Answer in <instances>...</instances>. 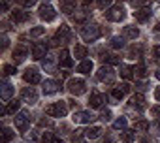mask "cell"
Segmentation results:
<instances>
[{"label": "cell", "instance_id": "cell-13", "mask_svg": "<svg viewBox=\"0 0 160 143\" xmlns=\"http://www.w3.org/2000/svg\"><path fill=\"white\" fill-rule=\"evenodd\" d=\"M108 100V96L106 94H102V92H92V96H91V100H89V104H91V107H102V104Z\"/></svg>", "mask_w": 160, "mask_h": 143}, {"label": "cell", "instance_id": "cell-23", "mask_svg": "<svg viewBox=\"0 0 160 143\" xmlns=\"http://www.w3.org/2000/svg\"><path fill=\"white\" fill-rule=\"evenodd\" d=\"M100 134H102L100 126H92V128L85 130V137H89V139H96V137H100Z\"/></svg>", "mask_w": 160, "mask_h": 143}, {"label": "cell", "instance_id": "cell-50", "mask_svg": "<svg viewBox=\"0 0 160 143\" xmlns=\"http://www.w3.org/2000/svg\"><path fill=\"white\" fill-rule=\"evenodd\" d=\"M25 139H27V141H36V136H34V134H27Z\"/></svg>", "mask_w": 160, "mask_h": 143}, {"label": "cell", "instance_id": "cell-55", "mask_svg": "<svg viewBox=\"0 0 160 143\" xmlns=\"http://www.w3.org/2000/svg\"><path fill=\"white\" fill-rule=\"evenodd\" d=\"M79 2H81V4H85V6H87V4H91V2H92V0H79Z\"/></svg>", "mask_w": 160, "mask_h": 143}, {"label": "cell", "instance_id": "cell-33", "mask_svg": "<svg viewBox=\"0 0 160 143\" xmlns=\"http://www.w3.org/2000/svg\"><path fill=\"white\" fill-rule=\"evenodd\" d=\"M128 57L130 58H139L141 57V45H134V47H130V51H128Z\"/></svg>", "mask_w": 160, "mask_h": 143}, {"label": "cell", "instance_id": "cell-39", "mask_svg": "<svg viewBox=\"0 0 160 143\" xmlns=\"http://www.w3.org/2000/svg\"><path fill=\"white\" fill-rule=\"evenodd\" d=\"M124 94H126V92H124L121 87H115V89H113V98H115V100H122Z\"/></svg>", "mask_w": 160, "mask_h": 143}, {"label": "cell", "instance_id": "cell-28", "mask_svg": "<svg viewBox=\"0 0 160 143\" xmlns=\"http://www.w3.org/2000/svg\"><path fill=\"white\" fill-rule=\"evenodd\" d=\"M60 64L62 66H66V68H70L73 62H72V58H70V53L66 51V49H62V53H60Z\"/></svg>", "mask_w": 160, "mask_h": 143}, {"label": "cell", "instance_id": "cell-41", "mask_svg": "<svg viewBox=\"0 0 160 143\" xmlns=\"http://www.w3.org/2000/svg\"><path fill=\"white\" fill-rule=\"evenodd\" d=\"M4 74H6V76H13V74H15V68L10 66V64H6V66H4Z\"/></svg>", "mask_w": 160, "mask_h": 143}, {"label": "cell", "instance_id": "cell-14", "mask_svg": "<svg viewBox=\"0 0 160 143\" xmlns=\"http://www.w3.org/2000/svg\"><path fill=\"white\" fill-rule=\"evenodd\" d=\"M28 12H23V10H13L12 12V21H15V23H25V21H28Z\"/></svg>", "mask_w": 160, "mask_h": 143}, {"label": "cell", "instance_id": "cell-34", "mask_svg": "<svg viewBox=\"0 0 160 143\" xmlns=\"http://www.w3.org/2000/svg\"><path fill=\"white\" fill-rule=\"evenodd\" d=\"M126 124H128V122H126V119H124V117H121V119H117V121L113 122V128H115V130H126Z\"/></svg>", "mask_w": 160, "mask_h": 143}, {"label": "cell", "instance_id": "cell-8", "mask_svg": "<svg viewBox=\"0 0 160 143\" xmlns=\"http://www.w3.org/2000/svg\"><path fill=\"white\" fill-rule=\"evenodd\" d=\"M25 81L27 83H30V85H38L40 81H42V76H40V72L38 70H34V68H28L27 72H25Z\"/></svg>", "mask_w": 160, "mask_h": 143}, {"label": "cell", "instance_id": "cell-47", "mask_svg": "<svg viewBox=\"0 0 160 143\" xmlns=\"http://www.w3.org/2000/svg\"><path fill=\"white\" fill-rule=\"evenodd\" d=\"M151 111H152V115H154V117H160V106H154Z\"/></svg>", "mask_w": 160, "mask_h": 143}, {"label": "cell", "instance_id": "cell-56", "mask_svg": "<svg viewBox=\"0 0 160 143\" xmlns=\"http://www.w3.org/2000/svg\"><path fill=\"white\" fill-rule=\"evenodd\" d=\"M156 32H160V23H158V25H156Z\"/></svg>", "mask_w": 160, "mask_h": 143}, {"label": "cell", "instance_id": "cell-2", "mask_svg": "<svg viewBox=\"0 0 160 143\" xmlns=\"http://www.w3.org/2000/svg\"><path fill=\"white\" fill-rule=\"evenodd\" d=\"M100 34H102V30H100L98 25H85L81 28V36H83L85 42H94V40L100 38Z\"/></svg>", "mask_w": 160, "mask_h": 143}, {"label": "cell", "instance_id": "cell-7", "mask_svg": "<svg viewBox=\"0 0 160 143\" xmlns=\"http://www.w3.org/2000/svg\"><path fill=\"white\" fill-rule=\"evenodd\" d=\"M40 17L43 19V21H55V17H57V12H55V8L53 6H49V4H43L42 8H40Z\"/></svg>", "mask_w": 160, "mask_h": 143}, {"label": "cell", "instance_id": "cell-24", "mask_svg": "<svg viewBox=\"0 0 160 143\" xmlns=\"http://www.w3.org/2000/svg\"><path fill=\"white\" fill-rule=\"evenodd\" d=\"M19 107H21V102H17V100H15V102H12L8 107H4V111H2V113H4V115H15V113L19 111Z\"/></svg>", "mask_w": 160, "mask_h": 143}, {"label": "cell", "instance_id": "cell-45", "mask_svg": "<svg viewBox=\"0 0 160 143\" xmlns=\"http://www.w3.org/2000/svg\"><path fill=\"white\" fill-rule=\"evenodd\" d=\"M152 55H154V58H158V60H160V45H156V47L152 49Z\"/></svg>", "mask_w": 160, "mask_h": 143}, {"label": "cell", "instance_id": "cell-31", "mask_svg": "<svg viewBox=\"0 0 160 143\" xmlns=\"http://www.w3.org/2000/svg\"><path fill=\"white\" fill-rule=\"evenodd\" d=\"M132 72H134V68H130V66H126V64L121 66V76H122L124 79H132V77H134Z\"/></svg>", "mask_w": 160, "mask_h": 143}, {"label": "cell", "instance_id": "cell-26", "mask_svg": "<svg viewBox=\"0 0 160 143\" xmlns=\"http://www.w3.org/2000/svg\"><path fill=\"white\" fill-rule=\"evenodd\" d=\"M73 55H75V58H79V60H85V57H87V47H85V45H75Z\"/></svg>", "mask_w": 160, "mask_h": 143}, {"label": "cell", "instance_id": "cell-29", "mask_svg": "<svg viewBox=\"0 0 160 143\" xmlns=\"http://www.w3.org/2000/svg\"><path fill=\"white\" fill-rule=\"evenodd\" d=\"M42 64H43V68H45V70H53V68H55V64H57V58H55V57H51V55H47V57L42 60Z\"/></svg>", "mask_w": 160, "mask_h": 143}, {"label": "cell", "instance_id": "cell-53", "mask_svg": "<svg viewBox=\"0 0 160 143\" xmlns=\"http://www.w3.org/2000/svg\"><path fill=\"white\" fill-rule=\"evenodd\" d=\"M73 143H87V141L81 139V137H73Z\"/></svg>", "mask_w": 160, "mask_h": 143}, {"label": "cell", "instance_id": "cell-12", "mask_svg": "<svg viewBox=\"0 0 160 143\" xmlns=\"http://www.w3.org/2000/svg\"><path fill=\"white\" fill-rule=\"evenodd\" d=\"M58 91H60V83H58V81L47 79V81L43 83V94H55V92H58Z\"/></svg>", "mask_w": 160, "mask_h": 143}, {"label": "cell", "instance_id": "cell-1", "mask_svg": "<svg viewBox=\"0 0 160 143\" xmlns=\"http://www.w3.org/2000/svg\"><path fill=\"white\" fill-rule=\"evenodd\" d=\"M45 113L49 117H66L68 106H66V102H55V104H49L45 107Z\"/></svg>", "mask_w": 160, "mask_h": 143}, {"label": "cell", "instance_id": "cell-5", "mask_svg": "<svg viewBox=\"0 0 160 143\" xmlns=\"http://www.w3.org/2000/svg\"><path fill=\"white\" fill-rule=\"evenodd\" d=\"M68 91H70L72 94L79 96V94H83V92L87 91V85H85L83 79H70V83H68Z\"/></svg>", "mask_w": 160, "mask_h": 143}, {"label": "cell", "instance_id": "cell-3", "mask_svg": "<svg viewBox=\"0 0 160 143\" xmlns=\"http://www.w3.org/2000/svg\"><path fill=\"white\" fill-rule=\"evenodd\" d=\"M96 77H98L100 81H104V83H113V81H115V72H113L111 66H102V68L98 70Z\"/></svg>", "mask_w": 160, "mask_h": 143}, {"label": "cell", "instance_id": "cell-36", "mask_svg": "<svg viewBox=\"0 0 160 143\" xmlns=\"http://www.w3.org/2000/svg\"><path fill=\"white\" fill-rule=\"evenodd\" d=\"M13 136H15V134H13L10 128H4V130H2V143H10V139H12Z\"/></svg>", "mask_w": 160, "mask_h": 143}, {"label": "cell", "instance_id": "cell-49", "mask_svg": "<svg viewBox=\"0 0 160 143\" xmlns=\"http://www.w3.org/2000/svg\"><path fill=\"white\" fill-rule=\"evenodd\" d=\"M8 43H10V42H8V38H6V36H2V49H6V47H8Z\"/></svg>", "mask_w": 160, "mask_h": 143}, {"label": "cell", "instance_id": "cell-27", "mask_svg": "<svg viewBox=\"0 0 160 143\" xmlns=\"http://www.w3.org/2000/svg\"><path fill=\"white\" fill-rule=\"evenodd\" d=\"M43 143H62L58 136H55L53 132H43Z\"/></svg>", "mask_w": 160, "mask_h": 143}, {"label": "cell", "instance_id": "cell-46", "mask_svg": "<svg viewBox=\"0 0 160 143\" xmlns=\"http://www.w3.org/2000/svg\"><path fill=\"white\" fill-rule=\"evenodd\" d=\"M21 4H23V6H34L36 0H21Z\"/></svg>", "mask_w": 160, "mask_h": 143}, {"label": "cell", "instance_id": "cell-17", "mask_svg": "<svg viewBox=\"0 0 160 143\" xmlns=\"http://www.w3.org/2000/svg\"><path fill=\"white\" fill-rule=\"evenodd\" d=\"M134 17H136V21L145 23V21H149V17H151V10H147V8L138 10V12H134Z\"/></svg>", "mask_w": 160, "mask_h": 143}, {"label": "cell", "instance_id": "cell-52", "mask_svg": "<svg viewBox=\"0 0 160 143\" xmlns=\"http://www.w3.org/2000/svg\"><path fill=\"white\" fill-rule=\"evenodd\" d=\"M154 98L160 100V87H156V91H154Z\"/></svg>", "mask_w": 160, "mask_h": 143}, {"label": "cell", "instance_id": "cell-43", "mask_svg": "<svg viewBox=\"0 0 160 143\" xmlns=\"http://www.w3.org/2000/svg\"><path fill=\"white\" fill-rule=\"evenodd\" d=\"M100 119H102V121H106V122H108V121H109V119H111V111H108V109H106V111H104V113H102V115H100Z\"/></svg>", "mask_w": 160, "mask_h": 143}, {"label": "cell", "instance_id": "cell-37", "mask_svg": "<svg viewBox=\"0 0 160 143\" xmlns=\"http://www.w3.org/2000/svg\"><path fill=\"white\" fill-rule=\"evenodd\" d=\"M111 45H113L115 49H121V47L124 45V38H121V36H115V38L111 40Z\"/></svg>", "mask_w": 160, "mask_h": 143}, {"label": "cell", "instance_id": "cell-32", "mask_svg": "<svg viewBox=\"0 0 160 143\" xmlns=\"http://www.w3.org/2000/svg\"><path fill=\"white\" fill-rule=\"evenodd\" d=\"M134 72H136V76H139V77H145V76H147V68H145L143 62H139V64L134 68Z\"/></svg>", "mask_w": 160, "mask_h": 143}, {"label": "cell", "instance_id": "cell-20", "mask_svg": "<svg viewBox=\"0 0 160 143\" xmlns=\"http://www.w3.org/2000/svg\"><path fill=\"white\" fill-rule=\"evenodd\" d=\"M0 94H2V100H10L12 94H13V87L10 83H2V87H0Z\"/></svg>", "mask_w": 160, "mask_h": 143}, {"label": "cell", "instance_id": "cell-40", "mask_svg": "<svg viewBox=\"0 0 160 143\" xmlns=\"http://www.w3.org/2000/svg\"><path fill=\"white\" fill-rule=\"evenodd\" d=\"M102 60H106V62H109V64H117L119 62V58L115 57V55H104V57H100Z\"/></svg>", "mask_w": 160, "mask_h": 143}, {"label": "cell", "instance_id": "cell-21", "mask_svg": "<svg viewBox=\"0 0 160 143\" xmlns=\"http://www.w3.org/2000/svg\"><path fill=\"white\" fill-rule=\"evenodd\" d=\"M89 17H91V12H87V10H81V12H75L73 13V21L75 23H85Z\"/></svg>", "mask_w": 160, "mask_h": 143}, {"label": "cell", "instance_id": "cell-19", "mask_svg": "<svg viewBox=\"0 0 160 143\" xmlns=\"http://www.w3.org/2000/svg\"><path fill=\"white\" fill-rule=\"evenodd\" d=\"M27 53H28V49H27V45H19L15 51H13V60H17V62H21V60H25V57H27Z\"/></svg>", "mask_w": 160, "mask_h": 143}, {"label": "cell", "instance_id": "cell-22", "mask_svg": "<svg viewBox=\"0 0 160 143\" xmlns=\"http://www.w3.org/2000/svg\"><path fill=\"white\" fill-rule=\"evenodd\" d=\"M130 102H132L134 107H138V109H145V98H143V94H134Z\"/></svg>", "mask_w": 160, "mask_h": 143}, {"label": "cell", "instance_id": "cell-15", "mask_svg": "<svg viewBox=\"0 0 160 143\" xmlns=\"http://www.w3.org/2000/svg\"><path fill=\"white\" fill-rule=\"evenodd\" d=\"M57 38H58L60 42H68V40L72 38V32H70V27H66V25H60V28L57 30Z\"/></svg>", "mask_w": 160, "mask_h": 143}, {"label": "cell", "instance_id": "cell-54", "mask_svg": "<svg viewBox=\"0 0 160 143\" xmlns=\"http://www.w3.org/2000/svg\"><path fill=\"white\" fill-rule=\"evenodd\" d=\"M154 77H156V79H160V68H158V70L154 72Z\"/></svg>", "mask_w": 160, "mask_h": 143}, {"label": "cell", "instance_id": "cell-30", "mask_svg": "<svg viewBox=\"0 0 160 143\" xmlns=\"http://www.w3.org/2000/svg\"><path fill=\"white\" fill-rule=\"evenodd\" d=\"M121 139H122L124 143L134 141V139H136V130H124V132L121 134Z\"/></svg>", "mask_w": 160, "mask_h": 143}, {"label": "cell", "instance_id": "cell-51", "mask_svg": "<svg viewBox=\"0 0 160 143\" xmlns=\"http://www.w3.org/2000/svg\"><path fill=\"white\" fill-rule=\"evenodd\" d=\"M121 89H122L124 92H128V91H130V85H128V83H122V85H121Z\"/></svg>", "mask_w": 160, "mask_h": 143}, {"label": "cell", "instance_id": "cell-38", "mask_svg": "<svg viewBox=\"0 0 160 143\" xmlns=\"http://www.w3.org/2000/svg\"><path fill=\"white\" fill-rule=\"evenodd\" d=\"M45 32V28L43 27H36V28H32L30 30V38H38V36H42Z\"/></svg>", "mask_w": 160, "mask_h": 143}, {"label": "cell", "instance_id": "cell-42", "mask_svg": "<svg viewBox=\"0 0 160 143\" xmlns=\"http://www.w3.org/2000/svg\"><path fill=\"white\" fill-rule=\"evenodd\" d=\"M109 4H111V0H98V8H102V10L108 8Z\"/></svg>", "mask_w": 160, "mask_h": 143}, {"label": "cell", "instance_id": "cell-18", "mask_svg": "<svg viewBox=\"0 0 160 143\" xmlns=\"http://www.w3.org/2000/svg\"><path fill=\"white\" fill-rule=\"evenodd\" d=\"M139 36V30L136 27H124L122 30V38H128V40H136Z\"/></svg>", "mask_w": 160, "mask_h": 143}, {"label": "cell", "instance_id": "cell-25", "mask_svg": "<svg viewBox=\"0 0 160 143\" xmlns=\"http://www.w3.org/2000/svg\"><path fill=\"white\" fill-rule=\"evenodd\" d=\"M92 70V60H81V64L77 66V72H81V74H91Z\"/></svg>", "mask_w": 160, "mask_h": 143}, {"label": "cell", "instance_id": "cell-10", "mask_svg": "<svg viewBox=\"0 0 160 143\" xmlns=\"http://www.w3.org/2000/svg\"><path fill=\"white\" fill-rule=\"evenodd\" d=\"M21 98H23V102H27V104H36V102H38V94H36V91H34L32 87H25V89L21 91Z\"/></svg>", "mask_w": 160, "mask_h": 143}, {"label": "cell", "instance_id": "cell-6", "mask_svg": "<svg viewBox=\"0 0 160 143\" xmlns=\"http://www.w3.org/2000/svg\"><path fill=\"white\" fill-rule=\"evenodd\" d=\"M28 124H30V117H28L27 111H21L19 115H15V128H17V130L25 132V130L28 128Z\"/></svg>", "mask_w": 160, "mask_h": 143}, {"label": "cell", "instance_id": "cell-35", "mask_svg": "<svg viewBox=\"0 0 160 143\" xmlns=\"http://www.w3.org/2000/svg\"><path fill=\"white\" fill-rule=\"evenodd\" d=\"M149 128H151V124H149L147 121H143V119L136 122V130H138V132H147Z\"/></svg>", "mask_w": 160, "mask_h": 143}, {"label": "cell", "instance_id": "cell-57", "mask_svg": "<svg viewBox=\"0 0 160 143\" xmlns=\"http://www.w3.org/2000/svg\"><path fill=\"white\" fill-rule=\"evenodd\" d=\"M158 2H160V0H158Z\"/></svg>", "mask_w": 160, "mask_h": 143}, {"label": "cell", "instance_id": "cell-11", "mask_svg": "<svg viewBox=\"0 0 160 143\" xmlns=\"http://www.w3.org/2000/svg\"><path fill=\"white\" fill-rule=\"evenodd\" d=\"M47 45L45 43H34L32 45V58H36V60H43L47 55Z\"/></svg>", "mask_w": 160, "mask_h": 143}, {"label": "cell", "instance_id": "cell-4", "mask_svg": "<svg viewBox=\"0 0 160 143\" xmlns=\"http://www.w3.org/2000/svg\"><path fill=\"white\" fill-rule=\"evenodd\" d=\"M106 17H108V21H122L126 17V12L122 6H113L106 12Z\"/></svg>", "mask_w": 160, "mask_h": 143}, {"label": "cell", "instance_id": "cell-16", "mask_svg": "<svg viewBox=\"0 0 160 143\" xmlns=\"http://www.w3.org/2000/svg\"><path fill=\"white\" fill-rule=\"evenodd\" d=\"M60 12L64 13L75 12V0H60Z\"/></svg>", "mask_w": 160, "mask_h": 143}, {"label": "cell", "instance_id": "cell-44", "mask_svg": "<svg viewBox=\"0 0 160 143\" xmlns=\"http://www.w3.org/2000/svg\"><path fill=\"white\" fill-rule=\"evenodd\" d=\"M151 0H132V4L134 6H143V4H149Z\"/></svg>", "mask_w": 160, "mask_h": 143}, {"label": "cell", "instance_id": "cell-9", "mask_svg": "<svg viewBox=\"0 0 160 143\" xmlns=\"http://www.w3.org/2000/svg\"><path fill=\"white\" fill-rule=\"evenodd\" d=\"M94 119H96V117H94L91 111H77V113L73 115V121H75V122H81V124H91Z\"/></svg>", "mask_w": 160, "mask_h": 143}, {"label": "cell", "instance_id": "cell-48", "mask_svg": "<svg viewBox=\"0 0 160 143\" xmlns=\"http://www.w3.org/2000/svg\"><path fill=\"white\" fill-rule=\"evenodd\" d=\"M49 124H51L49 119H42V121H40V126H49Z\"/></svg>", "mask_w": 160, "mask_h": 143}]
</instances>
